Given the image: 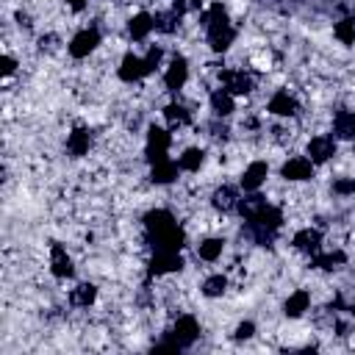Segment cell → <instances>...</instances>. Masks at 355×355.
I'll return each mask as SVG.
<instances>
[{
	"mask_svg": "<svg viewBox=\"0 0 355 355\" xmlns=\"http://www.w3.org/2000/svg\"><path fill=\"white\" fill-rule=\"evenodd\" d=\"M144 233L153 250H180L186 244L183 227L175 222V216L166 208H153L144 214Z\"/></svg>",
	"mask_w": 355,
	"mask_h": 355,
	"instance_id": "cell-1",
	"label": "cell"
},
{
	"mask_svg": "<svg viewBox=\"0 0 355 355\" xmlns=\"http://www.w3.org/2000/svg\"><path fill=\"white\" fill-rule=\"evenodd\" d=\"M205 36H208V44L214 53H225L233 39H236V28L227 17V11L222 8V3H214L205 14Z\"/></svg>",
	"mask_w": 355,
	"mask_h": 355,
	"instance_id": "cell-2",
	"label": "cell"
},
{
	"mask_svg": "<svg viewBox=\"0 0 355 355\" xmlns=\"http://www.w3.org/2000/svg\"><path fill=\"white\" fill-rule=\"evenodd\" d=\"M183 269V255L180 250H153L150 258V275H169Z\"/></svg>",
	"mask_w": 355,
	"mask_h": 355,
	"instance_id": "cell-3",
	"label": "cell"
},
{
	"mask_svg": "<svg viewBox=\"0 0 355 355\" xmlns=\"http://www.w3.org/2000/svg\"><path fill=\"white\" fill-rule=\"evenodd\" d=\"M169 338L180 347V349H186V347H191L197 338H200V322L194 319V316H180L178 322H175V327L169 330Z\"/></svg>",
	"mask_w": 355,
	"mask_h": 355,
	"instance_id": "cell-4",
	"label": "cell"
},
{
	"mask_svg": "<svg viewBox=\"0 0 355 355\" xmlns=\"http://www.w3.org/2000/svg\"><path fill=\"white\" fill-rule=\"evenodd\" d=\"M100 44V31L97 28H83L72 36L69 42V55L72 58H86L89 53H94V47Z\"/></svg>",
	"mask_w": 355,
	"mask_h": 355,
	"instance_id": "cell-5",
	"label": "cell"
},
{
	"mask_svg": "<svg viewBox=\"0 0 355 355\" xmlns=\"http://www.w3.org/2000/svg\"><path fill=\"white\" fill-rule=\"evenodd\" d=\"M219 80H222V86H225L230 94H250V92L255 89L252 75H247L244 69H222V72H219Z\"/></svg>",
	"mask_w": 355,
	"mask_h": 355,
	"instance_id": "cell-6",
	"label": "cell"
},
{
	"mask_svg": "<svg viewBox=\"0 0 355 355\" xmlns=\"http://www.w3.org/2000/svg\"><path fill=\"white\" fill-rule=\"evenodd\" d=\"M172 144V136L164 130V128H150L147 130V161L155 164V161H164L166 158V150Z\"/></svg>",
	"mask_w": 355,
	"mask_h": 355,
	"instance_id": "cell-7",
	"label": "cell"
},
{
	"mask_svg": "<svg viewBox=\"0 0 355 355\" xmlns=\"http://www.w3.org/2000/svg\"><path fill=\"white\" fill-rule=\"evenodd\" d=\"M186 80H189V61H186L183 55H175V58L169 61L166 72H164V86H166L169 92H178V89L186 86Z\"/></svg>",
	"mask_w": 355,
	"mask_h": 355,
	"instance_id": "cell-8",
	"label": "cell"
},
{
	"mask_svg": "<svg viewBox=\"0 0 355 355\" xmlns=\"http://www.w3.org/2000/svg\"><path fill=\"white\" fill-rule=\"evenodd\" d=\"M280 175H283L286 180H311V178H313V161L305 158V155H294V158H288V161L283 164Z\"/></svg>",
	"mask_w": 355,
	"mask_h": 355,
	"instance_id": "cell-9",
	"label": "cell"
},
{
	"mask_svg": "<svg viewBox=\"0 0 355 355\" xmlns=\"http://www.w3.org/2000/svg\"><path fill=\"white\" fill-rule=\"evenodd\" d=\"M308 155L313 164H324L336 155V139L333 136H313L308 141Z\"/></svg>",
	"mask_w": 355,
	"mask_h": 355,
	"instance_id": "cell-10",
	"label": "cell"
},
{
	"mask_svg": "<svg viewBox=\"0 0 355 355\" xmlns=\"http://www.w3.org/2000/svg\"><path fill=\"white\" fill-rule=\"evenodd\" d=\"M50 272L55 275V277H72L75 275V266H72V258L67 255V250L61 247V244H55L53 241V247H50Z\"/></svg>",
	"mask_w": 355,
	"mask_h": 355,
	"instance_id": "cell-11",
	"label": "cell"
},
{
	"mask_svg": "<svg viewBox=\"0 0 355 355\" xmlns=\"http://www.w3.org/2000/svg\"><path fill=\"white\" fill-rule=\"evenodd\" d=\"M147 75V67H144V58L133 55V53H125L122 64H119V80L125 83H133V80H141Z\"/></svg>",
	"mask_w": 355,
	"mask_h": 355,
	"instance_id": "cell-12",
	"label": "cell"
},
{
	"mask_svg": "<svg viewBox=\"0 0 355 355\" xmlns=\"http://www.w3.org/2000/svg\"><path fill=\"white\" fill-rule=\"evenodd\" d=\"M291 244H294L300 252L313 255V252H319V247H322V230H316V227H302V230L294 233Z\"/></svg>",
	"mask_w": 355,
	"mask_h": 355,
	"instance_id": "cell-13",
	"label": "cell"
},
{
	"mask_svg": "<svg viewBox=\"0 0 355 355\" xmlns=\"http://www.w3.org/2000/svg\"><path fill=\"white\" fill-rule=\"evenodd\" d=\"M266 108H269V114H275V116H297L300 103H297L288 92H275Z\"/></svg>",
	"mask_w": 355,
	"mask_h": 355,
	"instance_id": "cell-14",
	"label": "cell"
},
{
	"mask_svg": "<svg viewBox=\"0 0 355 355\" xmlns=\"http://www.w3.org/2000/svg\"><path fill=\"white\" fill-rule=\"evenodd\" d=\"M266 175H269L266 161H252V164L244 169V175H241V189H244V191H258L261 183L266 180Z\"/></svg>",
	"mask_w": 355,
	"mask_h": 355,
	"instance_id": "cell-15",
	"label": "cell"
},
{
	"mask_svg": "<svg viewBox=\"0 0 355 355\" xmlns=\"http://www.w3.org/2000/svg\"><path fill=\"white\" fill-rule=\"evenodd\" d=\"M89 147H92V130H89V128H75V130L67 136V153H69V155L80 158V155L89 153Z\"/></svg>",
	"mask_w": 355,
	"mask_h": 355,
	"instance_id": "cell-16",
	"label": "cell"
},
{
	"mask_svg": "<svg viewBox=\"0 0 355 355\" xmlns=\"http://www.w3.org/2000/svg\"><path fill=\"white\" fill-rule=\"evenodd\" d=\"M239 191L233 189V186H219L214 194H211V205L216 208V211H222V214H227V211H236L239 208Z\"/></svg>",
	"mask_w": 355,
	"mask_h": 355,
	"instance_id": "cell-17",
	"label": "cell"
},
{
	"mask_svg": "<svg viewBox=\"0 0 355 355\" xmlns=\"http://www.w3.org/2000/svg\"><path fill=\"white\" fill-rule=\"evenodd\" d=\"M155 28V22H153V14H147V11H139V14H133L130 19H128V33H130V39H136V42H141V39H147V33Z\"/></svg>",
	"mask_w": 355,
	"mask_h": 355,
	"instance_id": "cell-18",
	"label": "cell"
},
{
	"mask_svg": "<svg viewBox=\"0 0 355 355\" xmlns=\"http://www.w3.org/2000/svg\"><path fill=\"white\" fill-rule=\"evenodd\" d=\"M153 169H150V180L153 183H158V186H166V183H172L175 178H178V164L175 161H169V158H164V161H155V164H150Z\"/></svg>",
	"mask_w": 355,
	"mask_h": 355,
	"instance_id": "cell-19",
	"label": "cell"
},
{
	"mask_svg": "<svg viewBox=\"0 0 355 355\" xmlns=\"http://www.w3.org/2000/svg\"><path fill=\"white\" fill-rule=\"evenodd\" d=\"M308 305H311V294L300 288V291L288 294V300L283 302V313H286L288 319H297V316H302V313L308 311Z\"/></svg>",
	"mask_w": 355,
	"mask_h": 355,
	"instance_id": "cell-20",
	"label": "cell"
},
{
	"mask_svg": "<svg viewBox=\"0 0 355 355\" xmlns=\"http://www.w3.org/2000/svg\"><path fill=\"white\" fill-rule=\"evenodd\" d=\"M333 130H336L338 139H355V111H347V108L336 111Z\"/></svg>",
	"mask_w": 355,
	"mask_h": 355,
	"instance_id": "cell-21",
	"label": "cell"
},
{
	"mask_svg": "<svg viewBox=\"0 0 355 355\" xmlns=\"http://www.w3.org/2000/svg\"><path fill=\"white\" fill-rule=\"evenodd\" d=\"M211 111L222 119V116H230L233 111H236V103H233V94L227 92V89H216L214 94H211Z\"/></svg>",
	"mask_w": 355,
	"mask_h": 355,
	"instance_id": "cell-22",
	"label": "cell"
},
{
	"mask_svg": "<svg viewBox=\"0 0 355 355\" xmlns=\"http://www.w3.org/2000/svg\"><path fill=\"white\" fill-rule=\"evenodd\" d=\"M347 261V252L344 250H333V252H313L311 255V266L316 269H336Z\"/></svg>",
	"mask_w": 355,
	"mask_h": 355,
	"instance_id": "cell-23",
	"label": "cell"
},
{
	"mask_svg": "<svg viewBox=\"0 0 355 355\" xmlns=\"http://www.w3.org/2000/svg\"><path fill=\"white\" fill-rule=\"evenodd\" d=\"M94 300H97V288H94L92 283H80V286H75L72 294H69V302H72L75 308H89Z\"/></svg>",
	"mask_w": 355,
	"mask_h": 355,
	"instance_id": "cell-24",
	"label": "cell"
},
{
	"mask_svg": "<svg viewBox=\"0 0 355 355\" xmlns=\"http://www.w3.org/2000/svg\"><path fill=\"white\" fill-rule=\"evenodd\" d=\"M153 22H155V31H161V33H175L178 25H180V14H175L172 8H169V11H158V14L153 17Z\"/></svg>",
	"mask_w": 355,
	"mask_h": 355,
	"instance_id": "cell-25",
	"label": "cell"
},
{
	"mask_svg": "<svg viewBox=\"0 0 355 355\" xmlns=\"http://www.w3.org/2000/svg\"><path fill=\"white\" fill-rule=\"evenodd\" d=\"M202 161H205V153H202L200 147H189V150L178 158V166L186 169V172H197V169L202 166Z\"/></svg>",
	"mask_w": 355,
	"mask_h": 355,
	"instance_id": "cell-26",
	"label": "cell"
},
{
	"mask_svg": "<svg viewBox=\"0 0 355 355\" xmlns=\"http://www.w3.org/2000/svg\"><path fill=\"white\" fill-rule=\"evenodd\" d=\"M164 116H166V122H169L172 128H180V125H189V122H191V114H189L180 103H169V105L164 108Z\"/></svg>",
	"mask_w": 355,
	"mask_h": 355,
	"instance_id": "cell-27",
	"label": "cell"
},
{
	"mask_svg": "<svg viewBox=\"0 0 355 355\" xmlns=\"http://www.w3.org/2000/svg\"><path fill=\"white\" fill-rule=\"evenodd\" d=\"M222 250H225V241L222 239H202L200 247H197V255L202 261H216L222 255Z\"/></svg>",
	"mask_w": 355,
	"mask_h": 355,
	"instance_id": "cell-28",
	"label": "cell"
},
{
	"mask_svg": "<svg viewBox=\"0 0 355 355\" xmlns=\"http://www.w3.org/2000/svg\"><path fill=\"white\" fill-rule=\"evenodd\" d=\"M227 288V277L225 275H211L202 280V294L205 297H222Z\"/></svg>",
	"mask_w": 355,
	"mask_h": 355,
	"instance_id": "cell-29",
	"label": "cell"
},
{
	"mask_svg": "<svg viewBox=\"0 0 355 355\" xmlns=\"http://www.w3.org/2000/svg\"><path fill=\"white\" fill-rule=\"evenodd\" d=\"M333 33H336V39H338L341 44H352V42H355V19H352V17H347V19L336 22Z\"/></svg>",
	"mask_w": 355,
	"mask_h": 355,
	"instance_id": "cell-30",
	"label": "cell"
},
{
	"mask_svg": "<svg viewBox=\"0 0 355 355\" xmlns=\"http://www.w3.org/2000/svg\"><path fill=\"white\" fill-rule=\"evenodd\" d=\"M161 55H164V50H161V47H155V44L147 50V55H144V67H147V75H150V72H155V67L161 64Z\"/></svg>",
	"mask_w": 355,
	"mask_h": 355,
	"instance_id": "cell-31",
	"label": "cell"
},
{
	"mask_svg": "<svg viewBox=\"0 0 355 355\" xmlns=\"http://www.w3.org/2000/svg\"><path fill=\"white\" fill-rule=\"evenodd\" d=\"M252 336H255V324H252V322H241V324L236 327V333H233L236 341H247V338H252Z\"/></svg>",
	"mask_w": 355,
	"mask_h": 355,
	"instance_id": "cell-32",
	"label": "cell"
},
{
	"mask_svg": "<svg viewBox=\"0 0 355 355\" xmlns=\"http://www.w3.org/2000/svg\"><path fill=\"white\" fill-rule=\"evenodd\" d=\"M333 191H336V194H355V178L336 180V183H333Z\"/></svg>",
	"mask_w": 355,
	"mask_h": 355,
	"instance_id": "cell-33",
	"label": "cell"
},
{
	"mask_svg": "<svg viewBox=\"0 0 355 355\" xmlns=\"http://www.w3.org/2000/svg\"><path fill=\"white\" fill-rule=\"evenodd\" d=\"M14 69H17V61H14L11 55H3V58H0V72H3V78L14 75Z\"/></svg>",
	"mask_w": 355,
	"mask_h": 355,
	"instance_id": "cell-34",
	"label": "cell"
},
{
	"mask_svg": "<svg viewBox=\"0 0 355 355\" xmlns=\"http://www.w3.org/2000/svg\"><path fill=\"white\" fill-rule=\"evenodd\" d=\"M211 136H214V139H227V128H225V125H222V128H219V125H211Z\"/></svg>",
	"mask_w": 355,
	"mask_h": 355,
	"instance_id": "cell-35",
	"label": "cell"
},
{
	"mask_svg": "<svg viewBox=\"0 0 355 355\" xmlns=\"http://www.w3.org/2000/svg\"><path fill=\"white\" fill-rule=\"evenodd\" d=\"M186 8H189V3H186V0H175V3H172V11H175V14H180V17L186 14Z\"/></svg>",
	"mask_w": 355,
	"mask_h": 355,
	"instance_id": "cell-36",
	"label": "cell"
},
{
	"mask_svg": "<svg viewBox=\"0 0 355 355\" xmlns=\"http://www.w3.org/2000/svg\"><path fill=\"white\" fill-rule=\"evenodd\" d=\"M67 6H69L72 11H83V8H86V0H67Z\"/></svg>",
	"mask_w": 355,
	"mask_h": 355,
	"instance_id": "cell-37",
	"label": "cell"
},
{
	"mask_svg": "<svg viewBox=\"0 0 355 355\" xmlns=\"http://www.w3.org/2000/svg\"><path fill=\"white\" fill-rule=\"evenodd\" d=\"M202 6V0H189V8H200Z\"/></svg>",
	"mask_w": 355,
	"mask_h": 355,
	"instance_id": "cell-38",
	"label": "cell"
}]
</instances>
